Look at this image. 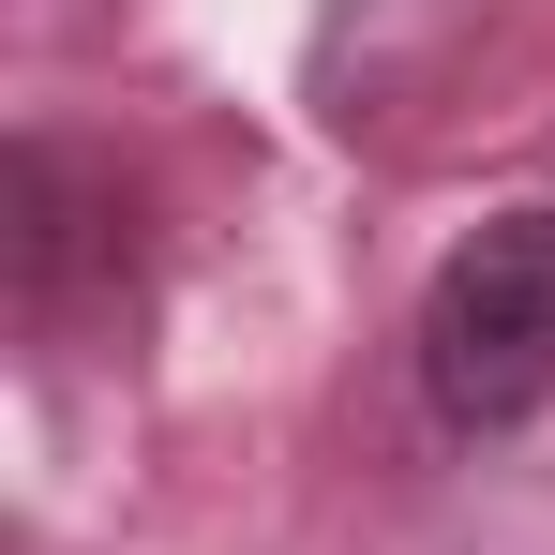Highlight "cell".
<instances>
[{"instance_id": "7a4b0ae2", "label": "cell", "mask_w": 555, "mask_h": 555, "mask_svg": "<svg viewBox=\"0 0 555 555\" xmlns=\"http://www.w3.org/2000/svg\"><path fill=\"white\" fill-rule=\"evenodd\" d=\"M120 195H91V166L61 151V135H15V166H0V256H15V300L30 315H76L105 271H120Z\"/></svg>"}, {"instance_id": "6da1fadb", "label": "cell", "mask_w": 555, "mask_h": 555, "mask_svg": "<svg viewBox=\"0 0 555 555\" xmlns=\"http://www.w3.org/2000/svg\"><path fill=\"white\" fill-rule=\"evenodd\" d=\"M421 390L451 436H511L555 405V210H495L421 285Z\"/></svg>"}]
</instances>
